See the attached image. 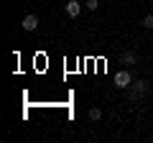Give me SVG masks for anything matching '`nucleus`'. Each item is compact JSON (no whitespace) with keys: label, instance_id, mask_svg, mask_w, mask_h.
Returning <instances> with one entry per match:
<instances>
[{"label":"nucleus","instance_id":"4","mask_svg":"<svg viewBox=\"0 0 153 143\" xmlns=\"http://www.w3.org/2000/svg\"><path fill=\"white\" fill-rule=\"evenodd\" d=\"M79 13H82V3H76V0H69V3H66V16L76 18Z\"/></svg>","mask_w":153,"mask_h":143},{"label":"nucleus","instance_id":"6","mask_svg":"<svg viewBox=\"0 0 153 143\" xmlns=\"http://www.w3.org/2000/svg\"><path fill=\"white\" fill-rule=\"evenodd\" d=\"M100 118H102V110L100 107H92L89 110V120H100Z\"/></svg>","mask_w":153,"mask_h":143},{"label":"nucleus","instance_id":"8","mask_svg":"<svg viewBox=\"0 0 153 143\" xmlns=\"http://www.w3.org/2000/svg\"><path fill=\"white\" fill-rule=\"evenodd\" d=\"M143 26H146V28H153V16H146V18H143Z\"/></svg>","mask_w":153,"mask_h":143},{"label":"nucleus","instance_id":"3","mask_svg":"<svg viewBox=\"0 0 153 143\" xmlns=\"http://www.w3.org/2000/svg\"><path fill=\"white\" fill-rule=\"evenodd\" d=\"M21 26H23V31H36V28H38V18L36 16H26L21 21Z\"/></svg>","mask_w":153,"mask_h":143},{"label":"nucleus","instance_id":"2","mask_svg":"<svg viewBox=\"0 0 153 143\" xmlns=\"http://www.w3.org/2000/svg\"><path fill=\"white\" fill-rule=\"evenodd\" d=\"M146 89H148V84L143 82V79H138L135 84H130V87H128V97L135 100V97H140V95H146Z\"/></svg>","mask_w":153,"mask_h":143},{"label":"nucleus","instance_id":"5","mask_svg":"<svg viewBox=\"0 0 153 143\" xmlns=\"http://www.w3.org/2000/svg\"><path fill=\"white\" fill-rule=\"evenodd\" d=\"M135 61H138V54H133V51H125L120 56V64H135Z\"/></svg>","mask_w":153,"mask_h":143},{"label":"nucleus","instance_id":"9","mask_svg":"<svg viewBox=\"0 0 153 143\" xmlns=\"http://www.w3.org/2000/svg\"><path fill=\"white\" fill-rule=\"evenodd\" d=\"M151 3H153V0H151Z\"/></svg>","mask_w":153,"mask_h":143},{"label":"nucleus","instance_id":"7","mask_svg":"<svg viewBox=\"0 0 153 143\" xmlns=\"http://www.w3.org/2000/svg\"><path fill=\"white\" fill-rule=\"evenodd\" d=\"M84 5H87L89 10H97V8H100V3H97V0H84Z\"/></svg>","mask_w":153,"mask_h":143},{"label":"nucleus","instance_id":"1","mask_svg":"<svg viewBox=\"0 0 153 143\" xmlns=\"http://www.w3.org/2000/svg\"><path fill=\"white\" fill-rule=\"evenodd\" d=\"M130 82H133V74H130V72L123 69V72L115 74V87H117V89H128V87H130Z\"/></svg>","mask_w":153,"mask_h":143}]
</instances>
